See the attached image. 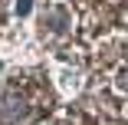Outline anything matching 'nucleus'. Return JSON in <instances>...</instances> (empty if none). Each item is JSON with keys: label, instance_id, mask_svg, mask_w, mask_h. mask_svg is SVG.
<instances>
[{"label": "nucleus", "instance_id": "1", "mask_svg": "<svg viewBox=\"0 0 128 125\" xmlns=\"http://www.w3.org/2000/svg\"><path fill=\"white\" fill-rule=\"evenodd\" d=\"M23 112H26V102L16 99V95H10L7 102H4V109H0V115H4V118H20Z\"/></svg>", "mask_w": 128, "mask_h": 125}, {"label": "nucleus", "instance_id": "2", "mask_svg": "<svg viewBox=\"0 0 128 125\" xmlns=\"http://www.w3.org/2000/svg\"><path fill=\"white\" fill-rule=\"evenodd\" d=\"M30 10V0H20V4H16V13H26Z\"/></svg>", "mask_w": 128, "mask_h": 125}]
</instances>
